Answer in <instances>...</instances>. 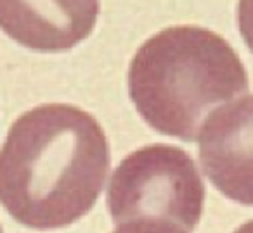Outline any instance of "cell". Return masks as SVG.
<instances>
[{"instance_id":"1","label":"cell","mask_w":253,"mask_h":233,"mask_svg":"<svg viewBox=\"0 0 253 233\" xmlns=\"http://www.w3.org/2000/svg\"><path fill=\"white\" fill-rule=\"evenodd\" d=\"M106 133L87 111L43 104L21 114L0 149V204L33 230H57L84 218L109 171Z\"/></svg>"},{"instance_id":"2","label":"cell","mask_w":253,"mask_h":233,"mask_svg":"<svg viewBox=\"0 0 253 233\" xmlns=\"http://www.w3.org/2000/svg\"><path fill=\"white\" fill-rule=\"evenodd\" d=\"M248 90L236 50L201 26H170L146 40L128 67V94L155 132L194 142L215 107Z\"/></svg>"},{"instance_id":"3","label":"cell","mask_w":253,"mask_h":233,"mask_svg":"<svg viewBox=\"0 0 253 233\" xmlns=\"http://www.w3.org/2000/svg\"><path fill=\"white\" fill-rule=\"evenodd\" d=\"M106 202L116 226L167 223L191 233L203 214L205 185L186 150L169 143H151L118 164Z\"/></svg>"},{"instance_id":"4","label":"cell","mask_w":253,"mask_h":233,"mask_svg":"<svg viewBox=\"0 0 253 233\" xmlns=\"http://www.w3.org/2000/svg\"><path fill=\"white\" fill-rule=\"evenodd\" d=\"M198 138L208 180L227 199L253 205V95L211 112Z\"/></svg>"},{"instance_id":"5","label":"cell","mask_w":253,"mask_h":233,"mask_svg":"<svg viewBox=\"0 0 253 233\" xmlns=\"http://www.w3.org/2000/svg\"><path fill=\"white\" fill-rule=\"evenodd\" d=\"M99 0H0V30L39 52H64L94 32Z\"/></svg>"},{"instance_id":"6","label":"cell","mask_w":253,"mask_h":233,"mask_svg":"<svg viewBox=\"0 0 253 233\" xmlns=\"http://www.w3.org/2000/svg\"><path fill=\"white\" fill-rule=\"evenodd\" d=\"M238 28L246 47L253 52V0L238 2Z\"/></svg>"},{"instance_id":"7","label":"cell","mask_w":253,"mask_h":233,"mask_svg":"<svg viewBox=\"0 0 253 233\" xmlns=\"http://www.w3.org/2000/svg\"><path fill=\"white\" fill-rule=\"evenodd\" d=\"M113 233H186V232L173 225H167V223L141 221V223H125V225H120Z\"/></svg>"},{"instance_id":"8","label":"cell","mask_w":253,"mask_h":233,"mask_svg":"<svg viewBox=\"0 0 253 233\" xmlns=\"http://www.w3.org/2000/svg\"><path fill=\"white\" fill-rule=\"evenodd\" d=\"M234 233H253V219L248 223H245V225H241L239 228H236Z\"/></svg>"},{"instance_id":"9","label":"cell","mask_w":253,"mask_h":233,"mask_svg":"<svg viewBox=\"0 0 253 233\" xmlns=\"http://www.w3.org/2000/svg\"><path fill=\"white\" fill-rule=\"evenodd\" d=\"M0 233H2V226H0Z\"/></svg>"}]
</instances>
